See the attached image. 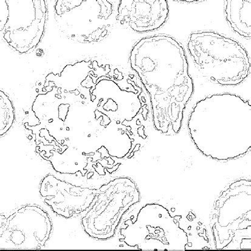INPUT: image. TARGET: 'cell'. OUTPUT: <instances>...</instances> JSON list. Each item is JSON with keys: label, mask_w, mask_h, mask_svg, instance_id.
<instances>
[{"label": "cell", "mask_w": 251, "mask_h": 251, "mask_svg": "<svg viewBox=\"0 0 251 251\" xmlns=\"http://www.w3.org/2000/svg\"><path fill=\"white\" fill-rule=\"evenodd\" d=\"M130 61L151 97L154 126L177 134L194 91L183 47L167 35L145 37L134 46Z\"/></svg>", "instance_id": "obj_1"}, {"label": "cell", "mask_w": 251, "mask_h": 251, "mask_svg": "<svg viewBox=\"0 0 251 251\" xmlns=\"http://www.w3.org/2000/svg\"><path fill=\"white\" fill-rule=\"evenodd\" d=\"M188 49L200 75L222 85H237L249 75L251 60L239 43L214 31L193 33Z\"/></svg>", "instance_id": "obj_2"}, {"label": "cell", "mask_w": 251, "mask_h": 251, "mask_svg": "<svg viewBox=\"0 0 251 251\" xmlns=\"http://www.w3.org/2000/svg\"><path fill=\"white\" fill-rule=\"evenodd\" d=\"M100 191L82 223L90 237L106 240L115 235L124 213L139 201V193L135 184L126 178L113 180Z\"/></svg>", "instance_id": "obj_3"}, {"label": "cell", "mask_w": 251, "mask_h": 251, "mask_svg": "<svg viewBox=\"0 0 251 251\" xmlns=\"http://www.w3.org/2000/svg\"><path fill=\"white\" fill-rule=\"evenodd\" d=\"M51 230L50 218L41 207L26 205L18 208L8 217L1 216L0 249H41Z\"/></svg>", "instance_id": "obj_4"}, {"label": "cell", "mask_w": 251, "mask_h": 251, "mask_svg": "<svg viewBox=\"0 0 251 251\" xmlns=\"http://www.w3.org/2000/svg\"><path fill=\"white\" fill-rule=\"evenodd\" d=\"M40 192L55 214L70 219L90 208L98 191L72 186L49 176L43 181Z\"/></svg>", "instance_id": "obj_5"}, {"label": "cell", "mask_w": 251, "mask_h": 251, "mask_svg": "<svg viewBox=\"0 0 251 251\" xmlns=\"http://www.w3.org/2000/svg\"><path fill=\"white\" fill-rule=\"evenodd\" d=\"M118 19L138 32L160 28L169 17V6L165 0L121 1Z\"/></svg>", "instance_id": "obj_6"}, {"label": "cell", "mask_w": 251, "mask_h": 251, "mask_svg": "<svg viewBox=\"0 0 251 251\" xmlns=\"http://www.w3.org/2000/svg\"><path fill=\"white\" fill-rule=\"evenodd\" d=\"M225 15L231 28L238 34L251 38V0H227Z\"/></svg>", "instance_id": "obj_7"}, {"label": "cell", "mask_w": 251, "mask_h": 251, "mask_svg": "<svg viewBox=\"0 0 251 251\" xmlns=\"http://www.w3.org/2000/svg\"><path fill=\"white\" fill-rule=\"evenodd\" d=\"M1 97L3 98L1 95ZM0 109V135L6 133L11 127L14 121V109L9 99L4 95L3 100L1 98Z\"/></svg>", "instance_id": "obj_8"}, {"label": "cell", "mask_w": 251, "mask_h": 251, "mask_svg": "<svg viewBox=\"0 0 251 251\" xmlns=\"http://www.w3.org/2000/svg\"><path fill=\"white\" fill-rule=\"evenodd\" d=\"M53 121V119H50V120L49 121V123H51Z\"/></svg>", "instance_id": "obj_9"}]
</instances>
